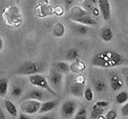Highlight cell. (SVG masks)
<instances>
[{
	"label": "cell",
	"mask_w": 128,
	"mask_h": 119,
	"mask_svg": "<svg viewBox=\"0 0 128 119\" xmlns=\"http://www.w3.org/2000/svg\"><path fill=\"white\" fill-rule=\"evenodd\" d=\"M66 60L67 61H74L76 60V59H78V57H80V50H78L77 48H72L69 49V50L66 52Z\"/></svg>",
	"instance_id": "obj_22"
},
{
	"label": "cell",
	"mask_w": 128,
	"mask_h": 119,
	"mask_svg": "<svg viewBox=\"0 0 128 119\" xmlns=\"http://www.w3.org/2000/svg\"><path fill=\"white\" fill-rule=\"evenodd\" d=\"M102 114H103V108L98 107L96 104H94L92 107V109H91V118L92 119H96L98 117L101 116Z\"/></svg>",
	"instance_id": "obj_26"
},
{
	"label": "cell",
	"mask_w": 128,
	"mask_h": 119,
	"mask_svg": "<svg viewBox=\"0 0 128 119\" xmlns=\"http://www.w3.org/2000/svg\"><path fill=\"white\" fill-rule=\"evenodd\" d=\"M4 46H5V44H4V40H2V38L0 36V51L4 49Z\"/></svg>",
	"instance_id": "obj_39"
},
{
	"label": "cell",
	"mask_w": 128,
	"mask_h": 119,
	"mask_svg": "<svg viewBox=\"0 0 128 119\" xmlns=\"http://www.w3.org/2000/svg\"><path fill=\"white\" fill-rule=\"evenodd\" d=\"M94 90L96 91L98 93H104L106 90H108V83L104 80H96L94 82Z\"/></svg>",
	"instance_id": "obj_20"
},
{
	"label": "cell",
	"mask_w": 128,
	"mask_h": 119,
	"mask_svg": "<svg viewBox=\"0 0 128 119\" xmlns=\"http://www.w3.org/2000/svg\"><path fill=\"white\" fill-rule=\"evenodd\" d=\"M38 119H54L53 114H42V116H40Z\"/></svg>",
	"instance_id": "obj_35"
},
{
	"label": "cell",
	"mask_w": 128,
	"mask_h": 119,
	"mask_svg": "<svg viewBox=\"0 0 128 119\" xmlns=\"http://www.w3.org/2000/svg\"><path fill=\"white\" fill-rule=\"evenodd\" d=\"M84 85L85 84H80V83H72L69 86V93L74 98H77V99H80V98L83 96V93H84Z\"/></svg>",
	"instance_id": "obj_12"
},
{
	"label": "cell",
	"mask_w": 128,
	"mask_h": 119,
	"mask_svg": "<svg viewBox=\"0 0 128 119\" xmlns=\"http://www.w3.org/2000/svg\"><path fill=\"white\" fill-rule=\"evenodd\" d=\"M86 68V65L83 60H80V59H76V60L72 61V64H69V70L70 73H75V74H78V73H82Z\"/></svg>",
	"instance_id": "obj_14"
},
{
	"label": "cell",
	"mask_w": 128,
	"mask_h": 119,
	"mask_svg": "<svg viewBox=\"0 0 128 119\" xmlns=\"http://www.w3.org/2000/svg\"><path fill=\"white\" fill-rule=\"evenodd\" d=\"M125 80L121 78L120 75L116 73V72H110L109 73V84L112 91H119L122 88Z\"/></svg>",
	"instance_id": "obj_10"
},
{
	"label": "cell",
	"mask_w": 128,
	"mask_h": 119,
	"mask_svg": "<svg viewBox=\"0 0 128 119\" xmlns=\"http://www.w3.org/2000/svg\"><path fill=\"white\" fill-rule=\"evenodd\" d=\"M48 82L52 88H54L56 91H61V88L64 86V75L56 72L54 69H52L49 73Z\"/></svg>",
	"instance_id": "obj_9"
},
{
	"label": "cell",
	"mask_w": 128,
	"mask_h": 119,
	"mask_svg": "<svg viewBox=\"0 0 128 119\" xmlns=\"http://www.w3.org/2000/svg\"><path fill=\"white\" fill-rule=\"evenodd\" d=\"M65 32H66V28H65V26H64L62 23L57 22L56 24H54L53 30H52V33L56 38H61L64 34H65Z\"/></svg>",
	"instance_id": "obj_21"
},
{
	"label": "cell",
	"mask_w": 128,
	"mask_h": 119,
	"mask_svg": "<svg viewBox=\"0 0 128 119\" xmlns=\"http://www.w3.org/2000/svg\"><path fill=\"white\" fill-rule=\"evenodd\" d=\"M116 101H117V103H119V104H124V103L128 102V93L126 92V91L119 92L116 96Z\"/></svg>",
	"instance_id": "obj_25"
},
{
	"label": "cell",
	"mask_w": 128,
	"mask_h": 119,
	"mask_svg": "<svg viewBox=\"0 0 128 119\" xmlns=\"http://www.w3.org/2000/svg\"><path fill=\"white\" fill-rule=\"evenodd\" d=\"M65 1V5H66V8H70L72 6V2L75 1V0H64Z\"/></svg>",
	"instance_id": "obj_37"
},
{
	"label": "cell",
	"mask_w": 128,
	"mask_h": 119,
	"mask_svg": "<svg viewBox=\"0 0 128 119\" xmlns=\"http://www.w3.org/2000/svg\"><path fill=\"white\" fill-rule=\"evenodd\" d=\"M83 96H84V99L86 100L87 102L92 101L93 100V90L91 86H87V88H84V93H83Z\"/></svg>",
	"instance_id": "obj_28"
},
{
	"label": "cell",
	"mask_w": 128,
	"mask_h": 119,
	"mask_svg": "<svg viewBox=\"0 0 128 119\" xmlns=\"http://www.w3.org/2000/svg\"><path fill=\"white\" fill-rule=\"evenodd\" d=\"M72 30L75 32L76 34H78V35H86V34H88V32H90V28L87 25L80 24V23H75V22H72Z\"/></svg>",
	"instance_id": "obj_16"
},
{
	"label": "cell",
	"mask_w": 128,
	"mask_h": 119,
	"mask_svg": "<svg viewBox=\"0 0 128 119\" xmlns=\"http://www.w3.org/2000/svg\"><path fill=\"white\" fill-rule=\"evenodd\" d=\"M22 100H36V101H40V102H44L46 100H49V94L43 88L34 86L33 88L28 90L25 93V95L23 96Z\"/></svg>",
	"instance_id": "obj_6"
},
{
	"label": "cell",
	"mask_w": 128,
	"mask_h": 119,
	"mask_svg": "<svg viewBox=\"0 0 128 119\" xmlns=\"http://www.w3.org/2000/svg\"><path fill=\"white\" fill-rule=\"evenodd\" d=\"M58 106V100H49V101H44L41 103L39 114H46V112L52 111L54 108Z\"/></svg>",
	"instance_id": "obj_13"
},
{
	"label": "cell",
	"mask_w": 128,
	"mask_h": 119,
	"mask_svg": "<svg viewBox=\"0 0 128 119\" xmlns=\"http://www.w3.org/2000/svg\"><path fill=\"white\" fill-rule=\"evenodd\" d=\"M78 107H77V102L75 100H67L61 104L60 108V116L65 119L72 118L74 114H76Z\"/></svg>",
	"instance_id": "obj_7"
},
{
	"label": "cell",
	"mask_w": 128,
	"mask_h": 119,
	"mask_svg": "<svg viewBox=\"0 0 128 119\" xmlns=\"http://www.w3.org/2000/svg\"><path fill=\"white\" fill-rule=\"evenodd\" d=\"M74 119H87V110L85 107H82L77 109L75 114V118Z\"/></svg>",
	"instance_id": "obj_27"
},
{
	"label": "cell",
	"mask_w": 128,
	"mask_h": 119,
	"mask_svg": "<svg viewBox=\"0 0 128 119\" xmlns=\"http://www.w3.org/2000/svg\"><path fill=\"white\" fill-rule=\"evenodd\" d=\"M94 8H95V5L91 2L90 0H84V1H83V9L86 10L88 14H91Z\"/></svg>",
	"instance_id": "obj_29"
},
{
	"label": "cell",
	"mask_w": 128,
	"mask_h": 119,
	"mask_svg": "<svg viewBox=\"0 0 128 119\" xmlns=\"http://www.w3.org/2000/svg\"><path fill=\"white\" fill-rule=\"evenodd\" d=\"M23 88L22 86H18V85H12V90H10V95L15 99H18L23 95Z\"/></svg>",
	"instance_id": "obj_24"
},
{
	"label": "cell",
	"mask_w": 128,
	"mask_h": 119,
	"mask_svg": "<svg viewBox=\"0 0 128 119\" xmlns=\"http://www.w3.org/2000/svg\"><path fill=\"white\" fill-rule=\"evenodd\" d=\"M52 14H53V7H50L48 5H42L38 8V14L36 15L39 17H46Z\"/></svg>",
	"instance_id": "obj_18"
},
{
	"label": "cell",
	"mask_w": 128,
	"mask_h": 119,
	"mask_svg": "<svg viewBox=\"0 0 128 119\" xmlns=\"http://www.w3.org/2000/svg\"><path fill=\"white\" fill-rule=\"evenodd\" d=\"M53 14L54 15H58V16H61L64 14V8L61 6H57V7L53 8Z\"/></svg>",
	"instance_id": "obj_31"
},
{
	"label": "cell",
	"mask_w": 128,
	"mask_h": 119,
	"mask_svg": "<svg viewBox=\"0 0 128 119\" xmlns=\"http://www.w3.org/2000/svg\"><path fill=\"white\" fill-rule=\"evenodd\" d=\"M78 1H84V0H78Z\"/></svg>",
	"instance_id": "obj_42"
},
{
	"label": "cell",
	"mask_w": 128,
	"mask_h": 119,
	"mask_svg": "<svg viewBox=\"0 0 128 119\" xmlns=\"http://www.w3.org/2000/svg\"><path fill=\"white\" fill-rule=\"evenodd\" d=\"M96 119H106V118H104V116H102V114H101V116H99Z\"/></svg>",
	"instance_id": "obj_41"
},
{
	"label": "cell",
	"mask_w": 128,
	"mask_h": 119,
	"mask_svg": "<svg viewBox=\"0 0 128 119\" xmlns=\"http://www.w3.org/2000/svg\"><path fill=\"white\" fill-rule=\"evenodd\" d=\"M117 117H118V114H117L116 110H110V111L104 116V118L106 119H116Z\"/></svg>",
	"instance_id": "obj_30"
},
{
	"label": "cell",
	"mask_w": 128,
	"mask_h": 119,
	"mask_svg": "<svg viewBox=\"0 0 128 119\" xmlns=\"http://www.w3.org/2000/svg\"><path fill=\"white\" fill-rule=\"evenodd\" d=\"M127 59L121 54L114 50H103L100 51L92 58V66L101 68H114L118 66L126 65Z\"/></svg>",
	"instance_id": "obj_1"
},
{
	"label": "cell",
	"mask_w": 128,
	"mask_h": 119,
	"mask_svg": "<svg viewBox=\"0 0 128 119\" xmlns=\"http://www.w3.org/2000/svg\"><path fill=\"white\" fill-rule=\"evenodd\" d=\"M95 104H96L98 107H100V108H106L109 106V102H106V101H98Z\"/></svg>",
	"instance_id": "obj_34"
},
{
	"label": "cell",
	"mask_w": 128,
	"mask_h": 119,
	"mask_svg": "<svg viewBox=\"0 0 128 119\" xmlns=\"http://www.w3.org/2000/svg\"><path fill=\"white\" fill-rule=\"evenodd\" d=\"M4 104H5L6 111H7L8 114H10V116L16 117L17 114H18V111H17V107L14 104V103H12V101H10V100H5Z\"/></svg>",
	"instance_id": "obj_19"
},
{
	"label": "cell",
	"mask_w": 128,
	"mask_h": 119,
	"mask_svg": "<svg viewBox=\"0 0 128 119\" xmlns=\"http://www.w3.org/2000/svg\"><path fill=\"white\" fill-rule=\"evenodd\" d=\"M8 88H9V80L8 78L4 77L0 78V98H5L8 93Z\"/></svg>",
	"instance_id": "obj_23"
},
{
	"label": "cell",
	"mask_w": 128,
	"mask_h": 119,
	"mask_svg": "<svg viewBox=\"0 0 128 119\" xmlns=\"http://www.w3.org/2000/svg\"><path fill=\"white\" fill-rule=\"evenodd\" d=\"M85 77L83 75H80V74H78L77 76H76V78H75V80H74V82H76V83H80V84H85Z\"/></svg>",
	"instance_id": "obj_33"
},
{
	"label": "cell",
	"mask_w": 128,
	"mask_h": 119,
	"mask_svg": "<svg viewBox=\"0 0 128 119\" xmlns=\"http://www.w3.org/2000/svg\"><path fill=\"white\" fill-rule=\"evenodd\" d=\"M121 114L124 117H128V102L124 103L122 108H121Z\"/></svg>",
	"instance_id": "obj_32"
},
{
	"label": "cell",
	"mask_w": 128,
	"mask_h": 119,
	"mask_svg": "<svg viewBox=\"0 0 128 119\" xmlns=\"http://www.w3.org/2000/svg\"><path fill=\"white\" fill-rule=\"evenodd\" d=\"M41 103L42 102L36 101V100H23L20 106V111L27 114H38L40 110V107H41Z\"/></svg>",
	"instance_id": "obj_8"
},
{
	"label": "cell",
	"mask_w": 128,
	"mask_h": 119,
	"mask_svg": "<svg viewBox=\"0 0 128 119\" xmlns=\"http://www.w3.org/2000/svg\"><path fill=\"white\" fill-rule=\"evenodd\" d=\"M90 1H91L92 4H94V5H96L98 4V0H90Z\"/></svg>",
	"instance_id": "obj_40"
},
{
	"label": "cell",
	"mask_w": 128,
	"mask_h": 119,
	"mask_svg": "<svg viewBox=\"0 0 128 119\" xmlns=\"http://www.w3.org/2000/svg\"><path fill=\"white\" fill-rule=\"evenodd\" d=\"M100 36L103 40L104 42H110L112 39H114V32H112L111 27L109 26H104L101 28L100 31Z\"/></svg>",
	"instance_id": "obj_17"
},
{
	"label": "cell",
	"mask_w": 128,
	"mask_h": 119,
	"mask_svg": "<svg viewBox=\"0 0 128 119\" xmlns=\"http://www.w3.org/2000/svg\"><path fill=\"white\" fill-rule=\"evenodd\" d=\"M18 119H31V117H30V114H27L20 112V114H18Z\"/></svg>",
	"instance_id": "obj_36"
},
{
	"label": "cell",
	"mask_w": 128,
	"mask_h": 119,
	"mask_svg": "<svg viewBox=\"0 0 128 119\" xmlns=\"http://www.w3.org/2000/svg\"><path fill=\"white\" fill-rule=\"evenodd\" d=\"M99 10L101 12V15L104 20H109L111 18V5L109 0H98Z\"/></svg>",
	"instance_id": "obj_11"
},
{
	"label": "cell",
	"mask_w": 128,
	"mask_h": 119,
	"mask_svg": "<svg viewBox=\"0 0 128 119\" xmlns=\"http://www.w3.org/2000/svg\"><path fill=\"white\" fill-rule=\"evenodd\" d=\"M69 18L72 22L84 24L87 25V26H90V25L92 26V25L96 24V20H94V17L91 14H88L86 10H84L82 7H80V6H75V7L70 8Z\"/></svg>",
	"instance_id": "obj_3"
},
{
	"label": "cell",
	"mask_w": 128,
	"mask_h": 119,
	"mask_svg": "<svg viewBox=\"0 0 128 119\" xmlns=\"http://www.w3.org/2000/svg\"><path fill=\"white\" fill-rule=\"evenodd\" d=\"M2 20L7 26L12 27V28H16V27L20 26L23 22V16L22 12L17 6H8L4 9L2 12Z\"/></svg>",
	"instance_id": "obj_2"
},
{
	"label": "cell",
	"mask_w": 128,
	"mask_h": 119,
	"mask_svg": "<svg viewBox=\"0 0 128 119\" xmlns=\"http://www.w3.org/2000/svg\"><path fill=\"white\" fill-rule=\"evenodd\" d=\"M0 119H7V116H6V112L2 108L0 107Z\"/></svg>",
	"instance_id": "obj_38"
},
{
	"label": "cell",
	"mask_w": 128,
	"mask_h": 119,
	"mask_svg": "<svg viewBox=\"0 0 128 119\" xmlns=\"http://www.w3.org/2000/svg\"><path fill=\"white\" fill-rule=\"evenodd\" d=\"M46 69V64L38 61H25L16 69L17 75L30 76L34 74H40Z\"/></svg>",
	"instance_id": "obj_4"
},
{
	"label": "cell",
	"mask_w": 128,
	"mask_h": 119,
	"mask_svg": "<svg viewBox=\"0 0 128 119\" xmlns=\"http://www.w3.org/2000/svg\"><path fill=\"white\" fill-rule=\"evenodd\" d=\"M52 67H53V69H54L56 72L62 74V75L70 73V70H69V64H68L67 61H57V62L53 64Z\"/></svg>",
	"instance_id": "obj_15"
},
{
	"label": "cell",
	"mask_w": 128,
	"mask_h": 119,
	"mask_svg": "<svg viewBox=\"0 0 128 119\" xmlns=\"http://www.w3.org/2000/svg\"><path fill=\"white\" fill-rule=\"evenodd\" d=\"M27 77H28V82L31 85L35 86V88H43V90H46V92L51 95H54V96L58 95V93L50 86V84H49V82H48V78H46V76L41 75V74H34V75H30V76H27Z\"/></svg>",
	"instance_id": "obj_5"
}]
</instances>
